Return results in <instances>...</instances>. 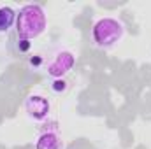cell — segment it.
<instances>
[{
    "label": "cell",
    "mask_w": 151,
    "mask_h": 149,
    "mask_svg": "<svg viewBox=\"0 0 151 149\" xmlns=\"http://www.w3.org/2000/svg\"><path fill=\"white\" fill-rule=\"evenodd\" d=\"M16 16L18 12L9 7V5H2L0 7V34H5L12 28V25H16Z\"/></svg>",
    "instance_id": "cell-6"
},
{
    "label": "cell",
    "mask_w": 151,
    "mask_h": 149,
    "mask_svg": "<svg viewBox=\"0 0 151 149\" xmlns=\"http://www.w3.org/2000/svg\"><path fill=\"white\" fill-rule=\"evenodd\" d=\"M30 47H32V42H30V40L18 37V40H16V49H18L19 53H28Z\"/></svg>",
    "instance_id": "cell-8"
},
{
    "label": "cell",
    "mask_w": 151,
    "mask_h": 149,
    "mask_svg": "<svg viewBox=\"0 0 151 149\" xmlns=\"http://www.w3.org/2000/svg\"><path fill=\"white\" fill-rule=\"evenodd\" d=\"M74 65H76L74 53L63 49V51H58V53L53 56V60H51V62L47 63V67H46V72H47V75H49L51 79H63V75L69 74Z\"/></svg>",
    "instance_id": "cell-3"
},
{
    "label": "cell",
    "mask_w": 151,
    "mask_h": 149,
    "mask_svg": "<svg viewBox=\"0 0 151 149\" xmlns=\"http://www.w3.org/2000/svg\"><path fill=\"white\" fill-rule=\"evenodd\" d=\"M40 63H42V58H40V56H32V58H30V65H32V67H39Z\"/></svg>",
    "instance_id": "cell-9"
},
{
    "label": "cell",
    "mask_w": 151,
    "mask_h": 149,
    "mask_svg": "<svg viewBox=\"0 0 151 149\" xmlns=\"http://www.w3.org/2000/svg\"><path fill=\"white\" fill-rule=\"evenodd\" d=\"M35 149H62V139L55 130L42 132L37 137Z\"/></svg>",
    "instance_id": "cell-5"
},
{
    "label": "cell",
    "mask_w": 151,
    "mask_h": 149,
    "mask_svg": "<svg viewBox=\"0 0 151 149\" xmlns=\"http://www.w3.org/2000/svg\"><path fill=\"white\" fill-rule=\"evenodd\" d=\"M67 88H69V84H67L65 79H51V90L55 93H58V95L60 93H65Z\"/></svg>",
    "instance_id": "cell-7"
},
{
    "label": "cell",
    "mask_w": 151,
    "mask_h": 149,
    "mask_svg": "<svg viewBox=\"0 0 151 149\" xmlns=\"http://www.w3.org/2000/svg\"><path fill=\"white\" fill-rule=\"evenodd\" d=\"M125 35V25L116 18H100L91 28V40L97 47L107 49L118 44Z\"/></svg>",
    "instance_id": "cell-2"
},
{
    "label": "cell",
    "mask_w": 151,
    "mask_h": 149,
    "mask_svg": "<svg viewBox=\"0 0 151 149\" xmlns=\"http://www.w3.org/2000/svg\"><path fill=\"white\" fill-rule=\"evenodd\" d=\"M51 111V104L42 95H30L25 100V112L34 121H44Z\"/></svg>",
    "instance_id": "cell-4"
},
{
    "label": "cell",
    "mask_w": 151,
    "mask_h": 149,
    "mask_svg": "<svg viewBox=\"0 0 151 149\" xmlns=\"http://www.w3.org/2000/svg\"><path fill=\"white\" fill-rule=\"evenodd\" d=\"M46 27H47V18H46L42 5L27 4L19 9L16 16V34L19 39L32 40V39L42 35Z\"/></svg>",
    "instance_id": "cell-1"
}]
</instances>
